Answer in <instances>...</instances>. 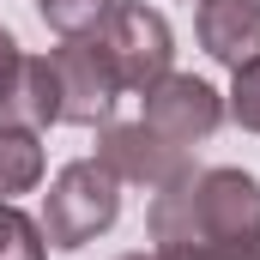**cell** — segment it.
Segmentation results:
<instances>
[{
    "instance_id": "5bb4252c",
    "label": "cell",
    "mask_w": 260,
    "mask_h": 260,
    "mask_svg": "<svg viewBox=\"0 0 260 260\" xmlns=\"http://www.w3.org/2000/svg\"><path fill=\"white\" fill-rule=\"evenodd\" d=\"M18 67H24V49H18V37L0 24V103H6V91H12V79H18Z\"/></svg>"
},
{
    "instance_id": "9a60e30c",
    "label": "cell",
    "mask_w": 260,
    "mask_h": 260,
    "mask_svg": "<svg viewBox=\"0 0 260 260\" xmlns=\"http://www.w3.org/2000/svg\"><path fill=\"white\" fill-rule=\"evenodd\" d=\"M121 260H157V254H121Z\"/></svg>"
},
{
    "instance_id": "2e32d148",
    "label": "cell",
    "mask_w": 260,
    "mask_h": 260,
    "mask_svg": "<svg viewBox=\"0 0 260 260\" xmlns=\"http://www.w3.org/2000/svg\"><path fill=\"white\" fill-rule=\"evenodd\" d=\"M194 6H200V0H194Z\"/></svg>"
},
{
    "instance_id": "52a82bcc",
    "label": "cell",
    "mask_w": 260,
    "mask_h": 260,
    "mask_svg": "<svg viewBox=\"0 0 260 260\" xmlns=\"http://www.w3.org/2000/svg\"><path fill=\"white\" fill-rule=\"evenodd\" d=\"M194 37L218 67H236L260 55V0H200L194 6Z\"/></svg>"
},
{
    "instance_id": "30bf717a",
    "label": "cell",
    "mask_w": 260,
    "mask_h": 260,
    "mask_svg": "<svg viewBox=\"0 0 260 260\" xmlns=\"http://www.w3.org/2000/svg\"><path fill=\"white\" fill-rule=\"evenodd\" d=\"M109 6H115V0H37V18L67 43V37H91V30L109 18Z\"/></svg>"
},
{
    "instance_id": "ba28073f",
    "label": "cell",
    "mask_w": 260,
    "mask_h": 260,
    "mask_svg": "<svg viewBox=\"0 0 260 260\" xmlns=\"http://www.w3.org/2000/svg\"><path fill=\"white\" fill-rule=\"evenodd\" d=\"M61 121V79H55V61L49 55H24L18 67V79H12V91H6V103H0V127H55Z\"/></svg>"
},
{
    "instance_id": "277c9868",
    "label": "cell",
    "mask_w": 260,
    "mask_h": 260,
    "mask_svg": "<svg viewBox=\"0 0 260 260\" xmlns=\"http://www.w3.org/2000/svg\"><path fill=\"white\" fill-rule=\"evenodd\" d=\"M97 164L121 182V188H170L176 176L194 170V145H176L170 133H157L151 121H103L97 127Z\"/></svg>"
},
{
    "instance_id": "7a4b0ae2",
    "label": "cell",
    "mask_w": 260,
    "mask_h": 260,
    "mask_svg": "<svg viewBox=\"0 0 260 260\" xmlns=\"http://www.w3.org/2000/svg\"><path fill=\"white\" fill-rule=\"evenodd\" d=\"M121 218V182L97 164V157H73L55 170L49 194H43V236L49 248L79 254L85 242H97L109 224Z\"/></svg>"
},
{
    "instance_id": "5b68a950",
    "label": "cell",
    "mask_w": 260,
    "mask_h": 260,
    "mask_svg": "<svg viewBox=\"0 0 260 260\" xmlns=\"http://www.w3.org/2000/svg\"><path fill=\"white\" fill-rule=\"evenodd\" d=\"M49 61H55V79H61V121L67 127H103L115 115V97H127L97 37H67L61 49H49Z\"/></svg>"
},
{
    "instance_id": "3957f363",
    "label": "cell",
    "mask_w": 260,
    "mask_h": 260,
    "mask_svg": "<svg viewBox=\"0 0 260 260\" xmlns=\"http://www.w3.org/2000/svg\"><path fill=\"white\" fill-rule=\"evenodd\" d=\"M97 43H103V55L115 67V79H121V91H151L164 73H176V30H170V18L157 12V6H145V0H115L109 6V18L91 30Z\"/></svg>"
},
{
    "instance_id": "8fae6325",
    "label": "cell",
    "mask_w": 260,
    "mask_h": 260,
    "mask_svg": "<svg viewBox=\"0 0 260 260\" xmlns=\"http://www.w3.org/2000/svg\"><path fill=\"white\" fill-rule=\"evenodd\" d=\"M49 254V236L37 218H24L12 200H0V260H43Z\"/></svg>"
},
{
    "instance_id": "8992f818",
    "label": "cell",
    "mask_w": 260,
    "mask_h": 260,
    "mask_svg": "<svg viewBox=\"0 0 260 260\" xmlns=\"http://www.w3.org/2000/svg\"><path fill=\"white\" fill-rule=\"evenodd\" d=\"M139 103H145L139 121L170 133L176 145H206L212 133L224 127V91L206 85V79H194V73H164Z\"/></svg>"
},
{
    "instance_id": "7c38bea8",
    "label": "cell",
    "mask_w": 260,
    "mask_h": 260,
    "mask_svg": "<svg viewBox=\"0 0 260 260\" xmlns=\"http://www.w3.org/2000/svg\"><path fill=\"white\" fill-rule=\"evenodd\" d=\"M224 115L242 133H260V55L236 67V85H230V97H224Z\"/></svg>"
},
{
    "instance_id": "6da1fadb",
    "label": "cell",
    "mask_w": 260,
    "mask_h": 260,
    "mask_svg": "<svg viewBox=\"0 0 260 260\" xmlns=\"http://www.w3.org/2000/svg\"><path fill=\"white\" fill-rule=\"evenodd\" d=\"M145 230L157 248H206V242H230V236H248L260 230V182L248 170H188L176 176L170 188L151 194L145 212Z\"/></svg>"
},
{
    "instance_id": "4fadbf2b",
    "label": "cell",
    "mask_w": 260,
    "mask_h": 260,
    "mask_svg": "<svg viewBox=\"0 0 260 260\" xmlns=\"http://www.w3.org/2000/svg\"><path fill=\"white\" fill-rule=\"evenodd\" d=\"M157 260H260V230L230 236V242H206V248H151Z\"/></svg>"
},
{
    "instance_id": "9c48e42d",
    "label": "cell",
    "mask_w": 260,
    "mask_h": 260,
    "mask_svg": "<svg viewBox=\"0 0 260 260\" xmlns=\"http://www.w3.org/2000/svg\"><path fill=\"white\" fill-rule=\"evenodd\" d=\"M43 182V145L30 127H0V200L30 194Z\"/></svg>"
}]
</instances>
